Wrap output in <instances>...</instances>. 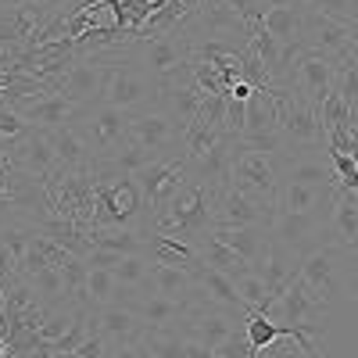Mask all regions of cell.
<instances>
[{"label":"cell","mask_w":358,"mask_h":358,"mask_svg":"<svg viewBox=\"0 0 358 358\" xmlns=\"http://www.w3.org/2000/svg\"><path fill=\"white\" fill-rule=\"evenodd\" d=\"M301 280L315 301L330 312H341L344 305L358 301V251L337 248V244H315L308 255H301Z\"/></svg>","instance_id":"cell-1"},{"label":"cell","mask_w":358,"mask_h":358,"mask_svg":"<svg viewBox=\"0 0 358 358\" xmlns=\"http://www.w3.org/2000/svg\"><path fill=\"white\" fill-rule=\"evenodd\" d=\"M108 57V83H104V94L101 101L126 111V115H136V111H147L158 104V94H162V83L151 79L136 62L133 54L126 50L122 54H104Z\"/></svg>","instance_id":"cell-2"},{"label":"cell","mask_w":358,"mask_h":358,"mask_svg":"<svg viewBox=\"0 0 358 358\" xmlns=\"http://www.w3.org/2000/svg\"><path fill=\"white\" fill-rule=\"evenodd\" d=\"M262 315H268L273 322H280V326H290V330H301L322 355H326V330H330V319H334V312L326 308V305H319L315 301V294L301 283V280H294L273 305H268V312H262Z\"/></svg>","instance_id":"cell-3"},{"label":"cell","mask_w":358,"mask_h":358,"mask_svg":"<svg viewBox=\"0 0 358 358\" xmlns=\"http://www.w3.org/2000/svg\"><path fill=\"white\" fill-rule=\"evenodd\" d=\"M76 126H79V133L86 136L94 162L115 158V155L129 143V115L118 111V108H111V104H104V101L79 108Z\"/></svg>","instance_id":"cell-4"},{"label":"cell","mask_w":358,"mask_h":358,"mask_svg":"<svg viewBox=\"0 0 358 358\" xmlns=\"http://www.w3.org/2000/svg\"><path fill=\"white\" fill-rule=\"evenodd\" d=\"M268 94L276 97V108H280V133L287 140V151H297V147H326L315 101L294 94L287 86H268Z\"/></svg>","instance_id":"cell-5"},{"label":"cell","mask_w":358,"mask_h":358,"mask_svg":"<svg viewBox=\"0 0 358 358\" xmlns=\"http://www.w3.org/2000/svg\"><path fill=\"white\" fill-rule=\"evenodd\" d=\"M133 62L158 83H165L169 76H176L179 69H187L194 62V40L183 36V29H172L165 36H155V40H136L129 47Z\"/></svg>","instance_id":"cell-6"},{"label":"cell","mask_w":358,"mask_h":358,"mask_svg":"<svg viewBox=\"0 0 358 358\" xmlns=\"http://www.w3.org/2000/svg\"><path fill=\"white\" fill-rule=\"evenodd\" d=\"M280 165H283V155H258V151L241 147V140H236L233 165H229V187L244 190L251 197H262V201H276Z\"/></svg>","instance_id":"cell-7"},{"label":"cell","mask_w":358,"mask_h":358,"mask_svg":"<svg viewBox=\"0 0 358 358\" xmlns=\"http://www.w3.org/2000/svg\"><path fill=\"white\" fill-rule=\"evenodd\" d=\"M190 158L183 151L176 155H165V158H155L147 169H140L133 179H136V190H140V201H143V215H151L158 204H165L179 187L190 179Z\"/></svg>","instance_id":"cell-8"},{"label":"cell","mask_w":358,"mask_h":358,"mask_svg":"<svg viewBox=\"0 0 358 358\" xmlns=\"http://www.w3.org/2000/svg\"><path fill=\"white\" fill-rule=\"evenodd\" d=\"M129 143H136L151 158H165V155L183 151V126L162 104H155L147 111L129 115Z\"/></svg>","instance_id":"cell-9"},{"label":"cell","mask_w":358,"mask_h":358,"mask_svg":"<svg viewBox=\"0 0 358 358\" xmlns=\"http://www.w3.org/2000/svg\"><path fill=\"white\" fill-rule=\"evenodd\" d=\"M248 315L241 312H229L222 305H212V301H201V297H194L183 322H179V330H183L187 341H197L204 348H219L222 341H229L236 330L244 326Z\"/></svg>","instance_id":"cell-10"},{"label":"cell","mask_w":358,"mask_h":358,"mask_svg":"<svg viewBox=\"0 0 358 358\" xmlns=\"http://www.w3.org/2000/svg\"><path fill=\"white\" fill-rule=\"evenodd\" d=\"M334 83H337V62H334V57L301 47V54L294 57V69H290V76H287L283 86L319 104L334 90Z\"/></svg>","instance_id":"cell-11"},{"label":"cell","mask_w":358,"mask_h":358,"mask_svg":"<svg viewBox=\"0 0 358 358\" xmlns=\"http://www.w3.org/2000/svg\"><path fill=\"white\" fill-rule=\"evenodd\" d=\"M104 83H108V57L104 54H86V57H76L65 69V76L57 79V94H65L69 101L86 108V104L101 101Z\"/></svg>","instance_id":"cell-12"},{"label":"cell","mask_w":358,"mask_h":358,"mask_svg":"<svg viewBox=\"0 0 358 358\" xmlns=\"http://www.w3.org/2000/svg\"><path fill=\"white\" fill-rule=\"evenodd\" d=\"M276 201L251 197L236 187H222L215 197V226H265L273 229Z\"/></svg>","instance_id":"cell-13"},{"label":"cell","mask_w":358,"mask_h":358,"mask_svg":"<svg viewBox=\"0 0 358 358\" xmlns=\"http://www.w3.org/2000/svg\"><path fill=\"white\" fill-rule=\"evenodd\" d=\"M11 165L29 176V179H43L50 176L57 165V155H54V143H50V133L47 129H33L29 126L22 136L11 140Z\"/></svg>","instance_id":"cell-14"},{"label":"cell","mask_w":358,"mask_h":358,"mask_svg":"<svg viewBox=\"0 0 358 358\" xmlns=\"http://www.w3.org/2000/svg\"><path fill=\"white\" fill-rule=\"evenodd\" d=\"M118 301H129L136 319L143 330H172V326L183 322L190 301H172L165 294H155V290H140V294H129V297H118Z\"/></svg>","instance_id":"cell-15"},{"label":"cell","mask_w":358,"mask_h":358,"mask_svg":"<svg viewBox=\"0 0 358 358\" xmlns=\"http://www.w3.org/2000/svg\"><path fill=\"white\" fill-rule=\"evenodd\" d=\"M322 244L358 251V190L334 187V204H330V219H326V229H322Z\"/></svg>","instance_id":"cell-16"},{"label":"cell","mask_w":358,"mask_h":358,"mask_svg":"<svg viewBox=\"0 0 358 358\" xmlns=\"http://www.w3.org/2000/svg\"><path fill=\"white\" fill-rule=\"evenodd\" d=\"M15 111H22L25 118V126H33V129H57V126H69L79 118V104L69 101L65 94H43L36 101H18L11 104Z\"/></svg>","instance_id":"cell-17"},{"label":"cell","mask_w":358,"mask_h":358,"mask_svg":"<svg viewBox=\"0 0 358 358\" xmlns=\"http://www.w3.org/2000/svg\"><path fill=\"white\" fill-rule=\"evenodd\" d=\"M255 273L262 276V283H265V290H268V297H276L301 276V255H297L294 248H287V244H280V241H273L268 244V251H265V258H262V265L255 268Z\"/></svg>","instance_id":"cell-18"},{"label":"cell","mask_w":358,"mask_h":358,"mask_svg":"<svg viewBox=\"0 0 358 358\" xmlns=\"http://www.w3.org/2000/svg\"><path fill=\"white\" fill-rule=\"evenodd\" d=\"M301 43L308 50H315V54H326V57H334V62H341V57L348 54V47H351V29L308 8V15H305V40Z\"/></svg>","instance_id":"cell-19"},{"label":"cell","mask_w":358,"mask_h":358,"mask_svg":"<svg viewBox=\"0 0 358 358\" xmlns=\"http://www.w3.org/2000/svg\"><path fill=\"white\" fill-rule=\"evenodd\" d=\"M94 330L108 341V348H115V344H133L143 326L129 301H108L104 308L94 312Z\"/></svg>","instance_id":"cell-20"},{"label":"cell","mask_w":358,"mask_h":358,"mask_svg":"<svg viewBox=\"0 0 358 358\" xmlns=\"http://www.w3.org/2000/svg\"><path fill=\"white\" fill-rule=\"evenodd\" d=\"M212 233L226 248H233L236 255H241L251 268L262 265L268 244H273V229H265V226H215Z\"/></svg>","instance_id":"cell-21"},{"label":"cell","mask_w":358,"mask_h":358,"mask_svg":"<svg viewBox=\"0 0 358 358\" xmlns=\"http://www.w3.org/2000/svg\"><path fill=\"white\" fill-rule=\"evenodd\" d=\"M305 15H308V4H265L258 25L287 47V43L305 40Z\"/></svg>","instance_id":"cell-22"},{"label":"cell","mask_w":358,"mask_h":358,"mask_svg":"<svg viewBox=\"0 0 358 358\" xmlns=\"http://www.w3.org/2000/svg\"><path fill=\"white\" fill-rule=\"evenodd\" d=\"M50 143H54L57 165H62L65 172H90V165H94V155H90V143H86V136L79 133L76 122L50 129Z\"/></svg>","instance_id":"cell-23"},{"label":"cell","mask_w":358,"mask_h":358,"mask_svg":"<svg viewBox=\"0 0 358 358\" xmlns=\"http://www.w3.org/2000/svg\"><path fill=\"white\" fill-rule=\"evenodd\" d=\"M143 255L151 258L155 265H176V268H190V273L201 265L197 244L183 241V236H165V233H151V236H147Z\"/></svg>","instance_id":"cell-24"},{"label":"cell","mask_w":358,"mask_h":358,"mask_svg":"<svg viewBox=\"0 0 358 358\" xmlns=\"http://www.w3.org/2000/svg\"><path fill=\"white\" fill-rule=\"evenodd\" d=\"M194 283H197V297L201 301H212V305H222L229 312H241V315H251L241 301V294H236V283L222 273H215V268L208 265H197L194 268Z\"/></svg>","instance_id":"cell-25"},{"label":"cell","mask_w":358,"mask_h":358,"mask_svg":"<svg viewBox=\"0 0 358 358\" xmlns=\"http://www.w3.org/2000/svg\"><path fill=\"white\" fill-rule=\"evenodd\" d=\"M86 241L94 251H108V255H136L147 244V233L133 229V226H94L86 233Z\"/></svg>","instance_id":"cell-26"},{"label":"cell","mask_w":358,"mask_h":358,"mask_svg":"<svg viewBox=\"0 0 358 358\" xmlns=\"http://www.w3.org/2000/svg\"><path fill=\"white\" fill-rule=\"evenodd\" d=\"M143 290L165 294L172 301H194L197 297V283L190 268H176V265H151V276H147Z\"/></svg>","instance_id":"cell-27"},{"label":"cell","mask_w":358,"mask_h":358,"mask_svg":"<svg viewBox=\"0 0 358 358\" xmlns=\"http://www.w3.org/2000/svg\"><path fill=\"white\" fill-rule=\"evenodd\" d=\"M197 258H201V265L215 268V273H222V276H229V280L251 273V265L236 255L233 248H226L215 233H208V236H201V241H197Z\"/></svg>","instance_id":"cell-28"},{"label":"cell","mask_w":358,"mask_h":358,"mask_svg":"<svg viewBox=\"0 0 358 358\" xmlns=\"http://www.w3.org/2000/svg\"><path fill=\"white\" fill-rule=\"evenodd\" d=\"M136 344L143 358H187V337L179 326H172V330H140Z\"/></svg>","instance_id":"cell-29"},{"label":"cell","mask_w":358,"mask_h":358,"mask_svg":"<svg viewBox=\"0 0 358 358\" xmlns=\"http://www.w3.org/2000/svg\"><path fill=\"white\" fill-rule=\"evenodd\" d=\"M115 290H118V283H115V273H111V268H104V265H86L83 308H90V312L104 308L108 301H115Z\"/></svg>","instance_id":"cell-30"},{"label":"cell","mask_w":358,"mask_h":358,"mask_svg":"<svg viewBox=\"0 0 358 358\" xmlns=\"http://www.w3.org/2000/svg\"><path fill=\"white\" fill-rule=\"evenodd\" d=\"M222 140H226V129L208 126V122H201V118H194V122L183 129V155L190 162H201L208 151H215Z\"/></svg>","instance_id":"cell-31"},{"label":"cell","mask_w":358,"mask_h":358,"mask_svg":"<svg viewBox=\"0 0 358 358\" xmlns=\"http://www.w3.org/2000/svg\"><path fill=\"white\" fill-rule=\"evenodd\" d=\"M151 265H155V262L147 258L143 251H136V255H122V258L111 265L118 290H133V294H140L143 283H147V276H151Z\"/></svg>","instance_id":"cell-32"},{"label":"cell","mask_w":358,"mask_h":358,"mask_svg":"<svg viewBox=\"0 0 358 358\" xmlns=\"http://www.w3.org/2000/svg\"><path fill=\"white\" fill-rule=\"evenodd\" d=\"M233 283H236V294H241V301H244L248 312H268L273 297H268V290H265V283H262V276L255 273V268L244 273V276H236Z\"/></svg>","instance_id":"cell-33"},{"label":"cell","mask_w":358,"mask_h":358,"mask_svg":"<svg viewBox=\"0 0 358 358\" xmlns=\"http://www.w3.org/2000/svg\"><path fill=\"white\" fill-rule=\"evenodd\" d=\"M308 8L341 22V25H348V29L358 22V0H308Z\"/></svg>","instance_id":"cell-34"},{"label":"cell","mask_w":358,"mask_h":358,"mask_svg":"<svg viewBox=\"0 0 358 358\" xmlns=\"http://www.w3.org/2000/svg\"><path fill=\"white\" fill-rule=\"evenodd\" d=\"M241 147L258 151V155H283L287 151V140H283L280 129H273V133H258V136H241Z\"/></svg>","instance_id":"cell-35"},{"label":"cell","mask_w":358,"mask_h":358,"mask_svg":"<svg viewBox=\"0 0 358 358\" xmlns=\"http://www.w3.org/2000/svg\"><path fill=\"white\" fill-rule=\"evenodd\" d=\"M29 126H25V118H22V111H15V108H0V140H15V136H22Z\"/></svg>","instance_id":"cell-36"},{"label":"cell","mask_w":358,"mask_h":358,"mask_svg":"<svg viewBox=\"0 0 358 358\" xmlns=\"http://www.w3.org/2000/svg\"><path fill=\"white\" fill-rule=\"evenodd\" d=\"M104 358H143V351H140V344L133 341V344H115V348H108Z\"/></svg>","instance_id":"cell-37"},{"label":"cell","mask_w":358,"mask_h":358,"mask_svg":"<svg viewBox=\"0 0 358 358\" xmlns=\"http://www.w3.org/2000/svg\"><path fill=\"white\" fill-rule=\"evenodd\" d=\"M33 8H36V0H0V15H22Z\"/></svg>","instance_id":"cell-38"},{"label":"cell","mask_w":358,"mask_h":358,"mask_svg":"<svg viewBox=\"0 0 358 358\" xmlns=\"http://www.w3.org/2000/svg\"><path fill=\"white\" fill-rule=\"evenodd\" d=\"M36 4H40V8H43V11L50 15L54 8H65V4H76V0H36Z\"/></svg>","instance_id":"cell-39"},{"label":"cell","mask_w":358,"mask_h":358,"mask_svg":"<svg viewBox=\"0 0 358 358\" xmlns=\"http://www.w3.org/2000/svg\"><path fill=\"white\" fill-rule=\"evenodd\" d=\"M348 50H351V54L358 57V22L351 25V47H348Z\"/></svg>","instance_id":"cell-40"}]
</instances>
